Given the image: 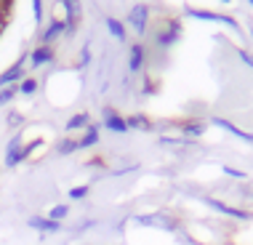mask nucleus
<instances>
[{
    "label": "nucleus",
    "instance_id": "obj_8",
    "mask_svg": "<svg viewBox=\"0 0 253 245\" xmlns=\"http://www.w3.org/2000/svg\"><path fill=\"white\" fill-rule=\"evenodd\" d=\"M104 125L109 131H115V133H126L128 131V123L123 120L120 115H115V112H107V120H104Z\"/></svg>",
    "mask_w": 253,
    "mask_h": 245
},
{
    "label": "nucleus",
    "instance_id": "obj_23",
    "mask_svg": "<svg viewBox=\"0 0 253 245\" xmlns=\"http://www.w3.org/2000/svg\"><path fill=\"white\" fill-rule=\"evenodd\" d=\"M184 133H189V136H200L202 133V125L198 123V125H187V128H184Z\"/></svg>",
    "mask_w": 253,
    "mask_h": 245
},
{
    "label": "nucleus",
    "instance_id": "obj_21",
    "mask_svg": "<svg viewBox=\"0 0 253 245\" xmlns=\"http://www.w3.org/2000/svg\"><path fill=\"white\" fill-rule=\"evenodd\" d=\"M35 88H37V83L35 80H32V77H30V80H24V83H21V94H35Z\"/></svg>",
    "mask_w": 253,
    "mask_h": 245
},
{
    "label": "nucleus",
    "instance_id": "obj_13",
    "mask_svg": "<svg viewBox=\"0 0 253 245\" xmlns=\"http://www.w3.org/2000/svg\"><path fill=\"white\" fill-rule=\"evenodd\" d=\"M142 64H144V48L142 45H133L131 48V72L142 70Z\"/></svg>",
    "mask_w": 253,
    "mask_h": 245
},
{
    "label": "nucleus",
    "instance_id": "obj_14",
    "mask_svg": "<svg viewBox=\"0 0 253 245\" xmlns=\"http://www.w3.org/2000/svg\"><path fill=\"white\" fill-rule=\"evenodd\" d=\"M107 30H109L117 40H126V27H123V21H117V19L109 16V19H107Z\"/></svg>",
    "mask_w": 253,
    "mask_h": 245
},
{
    "label": "nucleus",
    "instance_id": "obj_27",
    "mask_svg": "<svg viewBox=\"0 0 253 245\" xmlns=\"http://www.w3.org/2000/svg\"><path fill=\"white\" fill-rule=\"evenodd\" d=\"M224 3H227V0H224Z\"/></svg>",
    "mask_w": 253,
    "mask_h": 245
},
{
    "label": "nucleus",
    "instance_id": "obj_1",
    "mask_svg": "<svg viewBox=\"0 0 253 245\" xmlns=\"http://www.w3.org/2000/svg\"><path fill=\"white\" fill-rule=\"evenodd\" d=\"M24 160H27L24 147H21V139L16 136V139L8 144V152H5V165H8V168H14V165H19V163H24Z\"/></svg>",
    "mask_w": 253,
    "mask_h": 245
},
{
    "label": "nucleus",
    "instance_id": "obj_5",
    "mask_svg": "<svg viewBox=\"0 0 253 245\" xmlns=\"http://www.w3.org/2000/svg\"><path fill=\"white\" fill-rule=\"evenodd\" d=\"M27 224H30L32 229H37V232H59V229H61L59 221H51L48 216H46V219H43V216H32Z\"/></svg>",
    "mask_w": 253,
    "mask_h": 245
},
{
    "label": "nucleus",
    "instance_id": "obj_18",
    "mask_svg": "<svg viewBox=\"0 0 253 245\" xmlns=\"http://www.w3.org/2000/svg\"><path fill=\"white\" fill-rule=\"evenodd\" d=\"M80 147H77V141L75 139H64L59 144V155H72V152H77Z\"/></svg>",
    "mask_w": 253,
    "mask_h": 245
},
{
    "label": "nucleus",
    "instance_id": "obj_12",
    "mask_svg": "<svg viewBox=\"0 0 253 245\" xmlns=\"http://www.w3.org/2000/svg\"><path fill=\"white\" fill-rule=\"evenodd\" d=\"M54 59V51L48 48V45H40V48L32 54V67H40V64H46V61Z\"/></svg>",
    "mask_w": 253,
    "mask_h": 245
},
{
    "label": "nucleus",
    "instance_id": "obj_2",
    "mask_svg": "<svg viewBox=\"0 0 253 245\" xmlns=\"http://www.w3.org/2000/svg\"><path fill=\"white\" fill-rule=\"evenodd\" d=\"M147 16H149V8H147V5H133V11L128 14V21H131V27L139 32V35L147 30Z\"/></svg>",
    "mask_w": 253,
    "mask_h": 245
},
{
    "label": "nucleus",
    "instance_id": "obj_17",
    "mask_svg": "<svg viewBox=\"0 0 253 245\" xmlns=\"http://www.w3.org/2000/svg\"><path fill=\"white\" fill-rule=\"evenodd\" d=\"M77 128H88V115H75L67 120V131H77Z\"/></svg>",
    "mask_w": 253,
    "mask_h": 245
},
{
    "label": "nucleus",
    "instance_id": "obj_19",
    "mask_svg": "<svg viewBox=\"0 0 253 245\" xmlns=\"http://www.w3.org/2000/svg\"><path fill=\"white\" fill-rule=\"evenodd\" d=\"M88 189H91V187H88V184H83V187H75V189H70V197H72V200H83V197L88 195Z\"/></svg>",
    "mask_w": 253,
    "mask_h": 245
},
{
    "label": "nucleus",
    "instance_id": "obj_11",
    "mask_svg": "<svg viewBox=\"0 0 253 245\" xmlns=\"http://www.w3.org/2000/svg\"><path fill=\"white\" fill-rule=\"evenodd\" d=\"M67 27H64V21H59V19H54L51 21V27L46 32H43V43H51V40H56V38L61 35V32H64Z\"/></svg>",
    "mask_w": 253,
    "mask_h": 245
},
{
    "label": "nucleus",
    "instance_id": "obj_4",
    "mask_svg": "<svg viewBox=\"0 0 253 245\" xmlns=\"http://www.w3.org/2000/svg\"><path fill=\"white\" fill-rule=\"evenodd\" d=\"M61 5H67V11H70V19H67V32H72L77 27V21H80V0H61Z\"/></svg>",
    "mask_w": 253,
    "mask_h": 245
},
{
    "label": "nucleus",
    "instance_id": "obj_9",
    "mask_svg": "<svg viewBox=\"0 0 253 245\" xmlns=\"http://www.w3.org/2000/svg\"><path fill=\"white\" fill-rule=\"evenodd\" d=\"M213 123H216V125H218V128H227V131H229V133H235V136H237V139H245V141H253V133H245V131H240V128H237V125H235V123H229V120H224V117H216V120H213Z\"/></svg>",
    "mask_w": 253,
    "mask_h": 245
},
{
    "label": "nucleus",
    "instance_id": "obj_24",
    "mask_svg": "<svg viewBox=\"0 0 253 245\" xmlns=\"http://www.w3.org/2000/svg\"><path fill=\"white\" fill-rule=\"evenodd\" d=\"M224 173H227V176H235V179H245L243 170H237V168H227V165H224Z\"/></svg>",
    "mask_w": 253,
    "mask_h": 245
},
{
    "label": "nucleus",
    "instance_id": "obj_15",
    "mask_svg": "<svg viewBox=\"0 0 253 245\" xmlns=\"http://www.w3.org/2000/svg\"><path fill=\"white\" fill-rule=\"evenodd\" d=\"M67 216H70V205H54V208H51V213H48V219L51 221H59V224H61V219H67Z\"/></svg>",
    "mask_w": 253,
    "mask_h": 245
},
{
    "label": "nucleus",
    "instance_id": "obj_20",
    "mask_svg": "<svg viewBox=\"0 0 253 245\" xmlns=\"http://www.w3.org/2000/svg\"><path fill=\"white\" fill-rule=\"evenodd\" d=\"M14 94H16V88H11V85H8V88H3V91H0V104L11 101V99H14Z\"/></svg>",
    "mask_w": 253,
    "mask_h": 245
},
{
    "label": "nucleus",
    "instance_id": "obj_3",
    "mask_svg": "<svg viewBox=\"0 0 253 245\" xmlns=\"http://www.w3.org/2000/svg\"><path fill=\"white\" fill-rule=\"evenodd\" d=\"M211 208H216L218 213H227V216H232V219H251L245 210H240V208H232V205H227V203H221V200H213V197H208L205 200Z\"/></svg>",
    "mask_w": 253,
    "mask_h": 245
},
{
    "label": "nucleus",
    "instance_id": "obj_26",
    "mask_svg": "<svg viewBox=\"0 0 253 245\" xmlns=\"http://www.w3.org/2000/svg\"><path fill=\"white\" fill-rule=\"evenodd\" d=\"M21 123V115H16V112H11L8 115V125H19Z\"/></svg>",
    "mask_w": 253,
    "mask_h": 245
},
{
    "label": "nucleus",
    "instance_id": "obj_22",
    "mask_svg": "<svg viewBox=\"0 0 253 245\" xmlns=\"http://www.w3.org/2000/svg\"><path fill=\"white\" fill-rule=\"evenodd\" d=\"M32 8H35V19H43V0H32Z\"/></svg>",
    "mask_w": 253,
    "mask_h": 245
},
{
    "label": "nucleus",
    "instance_id": "obj_10",
    "mask_svg": "<svg viewBox=\"0 0 253 245\" xmlns=\"http://www.w3.org/2000/svg\"><path fill=\"white\" fill-rule=\"evenodd\" d=\"M96 141H99V128H96V125H88L86 136H83V139H77V147H80V150H88V147H93Z\"/></svg>",
    "mask_w": 253,
    "mask_h": 245
},
{
    "label": "nucleus",
    "instance_id": "obj_7",
    "mask_svg": "<svg viewBox=\"0 0 253 245\" xmlns=\"http://www.w3.org/2000/svg\"><path fill=\"white\" fill-rule=\"evenodd\" d=\"M21 75H24V61H16L8 72H3V75H0V85H5V88H8V85L14 83V80H19Z\"/></svg>",
    "mask_w": 253,
    "mask_h": 245
},
{
    "label": "nucleus",
    "instance_id": "obj_16",
    "mask_svg": "<svg viewBox=\"0 0 253 245\" xmlns=\"http://www.w3.org/2000/svg\"><path fill=\"white\" fill-rule=\"evenodd\" d=\"M128 128H142V131H149L152 128V123L147 120V117H142V115H133V117H128Z\"/></svg>",
    "mask_w": 253,
    "mask_h": 245
},
{
    "label": "nucleus",
    "instance_id": "obj_25",
    "mask_svg": "<svg viewBox=\"0 0 253 245\" xmlns=\"http://www.w3.org/2000/svg\"><path fill=\"white\" fill-rule=\"evenodd\" d=\"M240 59H243V61H245V64H248V67H253V56L248 54V51H240Z\"/></svg>",
    "mask_w": 253,
    "mask_h": 245
},
{
    "label": "nucleus",
    "instance_id": "obj_6",
    "mask_svg": "<svg viewBox=\"0 0 253 245\" xmlns=\"http://www.w3.org/2000/svg\"><path fill=\"white\" fill-rule=\"evenodd\" d=\"M189 14L195 16V19H205V21H221V24H229L232 30H237V21L235 19H229V16H218V14H213V11H189Z\"/></svg>",
    "mask_w": 253,
    "mask_h": 245
}]
</instances>
